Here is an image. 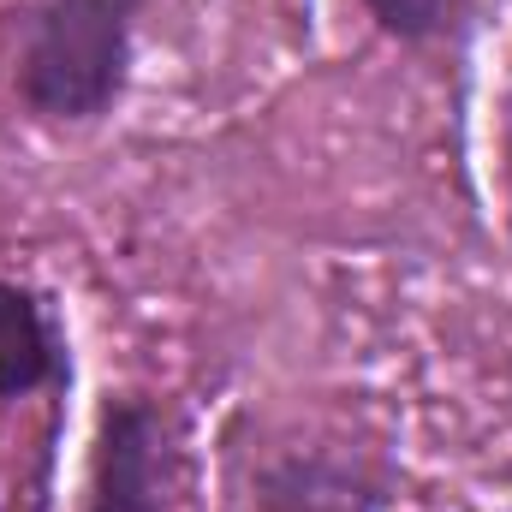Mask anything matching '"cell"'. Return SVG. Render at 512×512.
Returning <instances> with one entry per match:
<instances>
[{
  "mask_svg": "<svg viewBox=\"0 0 512 512\" xmlns=\"http://www.w3.org/2000/svg\"><path fill=\"white\" fill-rule=\"evenodd\" d=\"M143 0H42L24 12L12 96L42 126H96L131 78Z\"/></svg>",
  "mask_w": 512,
  "mask_h": 512,
  "instance_id": "1",
  "label": "cell"
},
{
  "mask_svg": "<svg viewBox=\"0 0 512 512\" xmlns=\"http://www.w3.org/2000/svg\"><path fill=\"white\" fill-rule=\"evenodd\" d=\"M179 489V429L149 393H108L90 441L84 512H173Z\"/></svg>",
  "mask_w": 512,
  "mask_h": 512,
  "instance_id": "2",
  "label": "cell"
},
{
  "mask_svg": "<svg viewBox=\"0 0 512 512\" xmlns=\"http://www.w3.org/2000/svg\"><path fill=\"white\" fill-rule=\"evenodd\" d=\"M256 512H387L393 489L376 465L340 453H280L256 471Z\"/></svg>",
  "mask_w": 512,
  "mask_h": 512,
  "instance_id": "3",
  "label": "cell"
},
{
  "mask_svg": "<svg viewBox=\"0 0 512 512\" xmlns=\"http://www.w3.org/2000/svg\"><path fill=\"white\" fill-rule=\"evenodd\" d=\"M60 382H66V346L48 304L30 286L0 280V399H30Z\"/></svg>",
  "mask_w": 512,
  "mask_h": 512,
  "instance_id": "4",
  "label": "cell"
},
{
  "mask_svg": "<svg viewBox=\"0 0 512 512\" xmlns=\"http://www.w3.org/2000/svg\"><path fill=\"white\" fill-rule=\"evenodd\" d=\"M364 12L376 18L382 36L405 42V48H429L471 18V0H364Z\"/></svg>",
  "mask_w": 512,
  "mask_h": 512,
  "instance_id": "5",
  "label": "cell"
}]
</instances>
